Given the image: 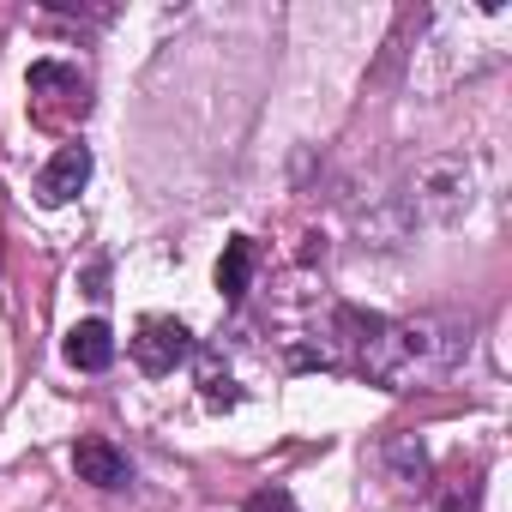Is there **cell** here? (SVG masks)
<instances>
[{
	"label": "cell",
	"instance_id": "obj_1",
	"mask_svg": "<svg viewBox=\"0 0 512 512\" xmlns=\"http://www.w3.org/2000/svg\"><path fill=\"white\" fill-rule=\"evenodd\" d=\"M476 344V320L452 314V308H428L410 320H374V332L356 350V374H368L386 392H410L428 380H446Z\"/></svg>",
	"mask_w": 512,
	"mask_h": 512
},
{
	"label": "cell",
	"instance_id": "obj_15",
	"mask_svg": "<svg viewBox=\"0 0 512 512\" xmlns=\"http://www.w3.org/2000/svg\"><path fill=\"white\" fill-rule=\"evenodd\" d=\"M85 296H97V302L109 296V272H103V266H91V272H85Z\"/></svg>",
	"mask_w": 512,
	"mask_h": 512
},
{
	"label": "cell",
	"instance_id": "obj_11",
	"mask_svg": "<svg viewBox=\"0 0 512 512\" xmlns=\"http://www.w3.org/2000/svg\"><path fill=\"white\" fill-rule=\"evenodd\" d=\"M61 356H67V362H73L79 374H103V368L115 362V332H109L103 320H79V326L67 332Z\"/></svg>",
	"mask_w": 512,
	"mask_h": 512
},
{
	"label": "cell",
	"instance_id": "obj_4",
	"mask_svg": "<svg viewBox=\"0 0 512 512\" xmlns=\"http://www.w3.org/2000/svg\"><path fill=\"white\" fill-rule=\"evenodd\" d=\"M241 362H266V350L253 344V332H223L217 344L199 350V398H205V410H235L253 392Z\"/></svg>",
	"mask_w": 512,
	"mask_h": 512
},
{
	"label": "cell",
	"instance_id": "obj_13",
	"mask_svg": "<svg viewBox=\"0 0 512 512\" xmlns=\"http://www.w3.org/2000/svg\"><path fill=\"white\" fill-rule=\"evenodd\" d=\"M241 512H302V506H296V494H290V488H253Z\"/></svg>",
	"mask_w": 512,
	"mask_h": 512
},
{
	"label": "cell",
	"instance_id": "obj_12",
	"mask_svg": "<svg viewBox=\"0 0 512 512\" xmlns=\"http://www.w3.org/2000/svg\"><path fill=\"white\" fill-rule=\"evenodd\" d=\"M380 464H386V476L398 488H422L428 482V446L416 434H386L380 440Z\"/></svg>",
	"mask_w": 512,
	"mask_h": 512
},
{
	"label": "cell",
	"instance_id": "obj_9",
	"mask_svg": "<svg viewBox=\"0 0 512 512\" xmlns=\"http://www.w3.org/2000/svg\"><path fill=\"white\" fill-rule=\"evenodd\" d=\"M73 470H79V482H91V488H127V482H133L127 452H121L115 440H103V434H85V440L73 446Z\"/></svg>",
	"mask_w": 512,
	"mask_h": 512
},
{
	"label": "cell",
	"instance_id": "obj_3",
	"mask_svg": "<svg viewBox=\"0 0 512 512\" xmlns=\"http://www.w3.org/2000/svg\"><path fill=\"white\" fill-rule=\"evenodd\" d=\"M398 199L410 205L416 223L452 229V223H464L470 205H476V169H470L464 157H428V163H416V175H410V187H404Z\"/></svg>",
	"mask_w": 512,
	"mask_h": 512
},
{
	"label": "cell",
	"instance_id": "obj_7",
	"mask_svg": "<svg viewBox=\"0 0 512 512\" xmlns=\"http://www.w3.org/2000/svg\"><path fill=\"white\" fill-rule=\"evenodd\" d=\"M85 181H91V145H61L43 163V175H37V199L43 205H67V199L85 193Z\"/></svg>",
	"mask_w": 512,
	"mask_h": 512
},
{
	"label": "cell",
	"instance_id": "obj_8",
	"mask_svg": "<svg viewBox=\"0 0 512 512\" xmlns=\"http://www.w3.org/2000/svg\"><path fill=\"white\" fill-rule=\"evenodd\" d=\"M356 229H362V241L380 247V253H398V247L416 241V217H410V205H404L398 193H392V199H374V205L356 217Z\"/></svg>",
	"mask_w": 512,
	"mask_h": 512
},
{
	"label": "cell",
	"instance_id": "obj_6",
	"mask_svg": "<svg viewBox=\"0 0 512 512\" xmlns=\"http://www.w3.org/2000/svg\"><path fill=\"white\" fill-rule=\"evenodd\" d=\"M25 85H31V103H37V115H43V121H55V103H67V115H85L91 85H85V73H79V67H67V61H37Z\"/></svg>",
	"mask_w": 512,
	"mask_h": 512
},
{
	"label": "cell",
	"instance_id": "obj_10",
	"mask_svg": "<svg viewBox=\"0 0 512 512\" xmlns=\"http://www.w3.org/2000/svg\"><path fill=\"white\" fill-rule=\"evenodd\" d=\"M253 272H260V247H253V235L223 241V253H217V296L223 302H241L253 290Z\"/></svg>",
	"mask_w": 512,
	"mask_h": 512
},
{
	"label": "cell",
	"instance_id": "obj_5",
	"mask_svg": "<svg viewBox=\"0 0 512 512\" xmlns=\"http://www.w3.org/2000/svg\"><path fill=\"white\" fill-rule=\"evenodd\" d=\"M127 350H133V368H139V374L163 380V374H175V368L193 356V332H187L181 320H145V326L127 338Z\"/></svg>",
	"mask_w": 512,
	"mask_h": 512
},
{
	"label": "cell",
	"instance_id": "obj_2",
	"mask_svg": "<svg viewBox=\"0 0 512 512\" xmlns=\"http://www.w3.org/2000/svg\"><path fill=\"white\" fill-rule=\"evenodd\" d=\"M506 37H512V7L506 0H488V7H452V13H428V31L416 43V61H434L446 55V67L434 73L428 91H452L458 79H476L482 67H494L506 55Z\"/></svg>",
	"mask_w": 512,
	"mask_h": 512
},
{
	"label": "cell",
	"instance_id": "obj_14",
	"mask_svg": "<svg viewBox=\"0 0 512 512\" xmlns=\"http://www.w3.org/2000/svg\"><path fill=\"white\" fill-rule=\"evenodd\" d=\"M440 512H482V488H476V482H464V488L440 494Z\"/></svg>",
	"mask_w": 512,
	"mask_h": 512
}]
</instances>
